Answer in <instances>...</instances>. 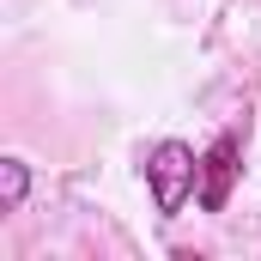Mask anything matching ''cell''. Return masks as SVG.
Returning <instances> with one entry per match:
<instances>
[{
  "mask_svg": "<svg viewBox=\"0 0 261 261\" xmlns=\"http://www.w3.org/2000/svg\"><path fill=\"white\" fill-rule=\"evenodd\" d=\"M146 182H152L158 219H176L182 200L200 189V152L189 146V140H158V146L146 152Z\"/></svg>",
  "mask_w": 261,
  "mask_h": 261,
  "instance_id": "6da1fadb",
  "label": "cell"
},
{
  "mask_svg": "<svg viewBox=\"0 0 261 261\" xmlns=\"http://www.w3.org/2000/svg\"><path fill=\"white\" fill-rule=\"evenodd\" d=\"M237 158H243V128H225L213 140V152L200 158V206L206 213H225L231 182H237Z\"/></svg>",
  "mask_w": 261,
  "mask_h": 261,
  "instance_id": "7a4b0ae2",
  "label": "cell"
},
{
  "mask_svg": "<svg viewBox=\"0 0 261 261\" xmlns=\"http://www.w3.org/2000/svg\"><path fill=\"white\" fill-rule=\"evenodd\" d=\"M31 195V164L24 158H0V213H18Z\"/></svg>",
  "mask_w": 261,
  "mask_h": 261,
  "instance_id": "3957f363",
  "label": "cell"
}]
</instances>
